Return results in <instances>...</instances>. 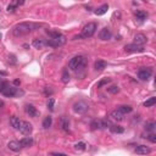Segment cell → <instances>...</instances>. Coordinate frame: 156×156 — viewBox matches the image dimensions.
Wrapping results in <instances>:
<instances>
[{
    "instance_id": "cell-36",
    "label": "cell",
    "mask_w": 156,
    "mask_h": 156,
    "mask_svg": "<svg viewBox=\"0 0 156 156\" xmlns=\"http://www.w3.org/2000/svg\"><path fill=\"white\" fill-rule=\"evenodd\" d=\"M45 94H47L49 96V94H53V90L51 89H48V88H45Z\"/></svg>"
},
{
    "instance_id": "cell-14",
    "label": "cell",
    "mask_w": 156,
    "mask_h": 156,
    "mask_svg": "<svg viewBox=\"0 0 156 156\" xmlns=\"http://www.w3.org/2000/svg\"><path fill=\"white\" fill-rule=\"evenodd\" d=\"M7 148L10 149L11 151H15V153H18V151L21 150L20 141H16V140H11V141H9V144H7Z\"/></svg>"
},
{
    "instance_id": "cell-16",
    "label": "cell",
    "mask_w": 156,
    "mask_h": 156,
    "mask_svg": "<svg viewBox=\"0 0 156 156\" xmlns=\"http://www.w3.org/2000/svg\"><path fill=\"white\" fill-rule=\"evenodd\" d=\"M21 122L22 121H20V118H18L17 116H11L10 117V125H11V127L13 128V129H20Z\"/></svg>"
},
{
    "instance_id": "cell-26",
    "label": "cell",
    "mask_w": 156,
    "mask_h": 156,
    "mask_svg": "<svg viewBox=\"0 0 156 156\" xmlns=\"http://www.w3.org/2000/svg\"><path fill=\"white\" fill-rule=\"evenodd\" d=\"M155 128H156V123H155L154 121H150V122H148V123L145 125V129L149 131V132H154Z\"/></svg>"
},
{
    "instance_id": "cell-17",
    "label": "cell",
    "mask_w": 156,
    "mask_h": 156,
    "mask_svg": "<svg viewBox=\"0 0 156 156\" xmlns=\"http://www.w3.org/2000/svg\"><path fill=\"white\" fill-rule=\"evenodd\" d=\"M107 10H109V5L107 4H104V5H101V6H99L96 10L94 11V13L96 16H103V15H105V13L107 12Z\"/></svg>"
},
{
    "instance_id": "cell-15",
    "label": "cell",
    "mask_w": 156,
    "mask_h": 156,
    "mask_svg": "<svg viewBox=\"0 0 156 156\" xmlns=\"http://www.w3.org/2000/svg\"><path fill=\"white\" fill-rule=\"evenodd\" d=\"M20 145L21 148H28V146H32L33 145V139L31 137H25L20 140Z\"/></svg>"
},
{
    "instance_id": "cell-32",
    "label": "cell",
    "mask_w": 156,
    "mask_h": 156,
    "mask_svg": "<svg viewBox=\"0 0 156 156\" xmlns=\"http://www.w3.org/2000/svg\"><path fill=\"white\" fill-rule=\"evenodd\" d=\"M91 129H98V128H101V125H100V121H94L91 122Z\"/></svg>"
},
{
    "instance_id": "cell-29",
    "label": "cell",
    "mask_w": 156,
    "mask_h": 156,
    "mask_svg": "<svg viewBox=\"0 0 156 156\" xmlns=\"http://www.w3.org/2000/svg\"><path fill=\"white\" fill-rule=\"evenodd\" d=\"M107 91L110 94H117L118 91H120V88H118L117 85H112V87H110V88H107Z\"/></svg>"
},
{
    "instance_id": "cell-3",
    "label": "cell",
    "mask_w": 156,
    "mask_h": 156,
    "mask_svg": "<svg viewBox=\"0 0 156 156\" xmlns=\"http://www.w3.org/2000/svg\"><path fill=\"white\" fill-rule=\"evenodd\" d=\"M96 31V23L94 22H89V23H87L83 29H82V34L79 35L81 38H90V37H93L94 33Z\"/></svg>"
},
{
    "instance_id": "cell-27",
    "label": "cell",
    "mask_w": 156,
    "mask_h": 156,
    "mask_svg": "<svg viewBox=\"0 0 156 156\" xmlns=\"http://www.w3.org/2000/svg\"><path fill=\"white\" fill-rule=\"evenodd\" d=\"M61 81L63 82V83H68V82H70V73H68V71H67V70H65V71L62 72Z\"/></svg>"
},
{
    "instance_id": "cell-6",
    "label": "cell",
    "mask_w": 156,
    "mask_h": 156,
    "mask_svg": "<svg viewBox=\"0 0 156 156\" xmlns=\"http://www.w3.org/2000/svg\"><path fill=\"white\" fill-rule=\"evenodd\" d=\"M20 131L22 134H31L32 131H33V127H32V125L29 122H27V121H23V122H21V126H20Z\"/></svg>"
},
{
    "instance_id": "cell-4",
    "label": "cell",
    "mask_w": 156,
    "mask_h": 156,
    "mask_svg": "<svg viewBox=\"0 0 156 156\" xmlns=\"http://www.w3.org/2000/svg\"><path fill=\"white\" fill-rule=\"evenodd\" d=\"M88 104H87L85 101H77L75 105H73V111H75L76 113H84L87 112V110H88Z\"/></svg>"
},
{
    "instance_id": "cell-25",
    "label": "cell",
    "mask_w": 156,
    "mask_h": 156,
    "mask_svg": "<svg viewBox=\"0 0 156 156\" xmlns=\"http://www.w3.org/2000/svg\"><path fill=\"white\" fill-rule=\"evenodd\" d=\"M155 104H156V98L151 96V98H149L146 101H144V106L145 107H151V106H154Z\"/></svg>"
},
{
    "instance_id": "cell-37",
    "label": "cell",
    "mask_w": 156,
    "mask_h": 156,
    "mask_svg": "<svg viewBox=\"0 0 156 156\" xmlns=\"http://www.w3.org/2000/svg\"><path fill=\"white\" fill-rule=\"evenodd\" d=\"M20 83H21V82L18 81V79H15V81H13V84H15V85H20Z\"/></svg>"
},
{
    "instance_id": "cell-8",
    "label": "cell",
    "mask_w": 156,
    "mask_h": 156,
    "mask_svg": "<svg viewBox=\"0 0 156 156\" xmlns=\"http://www.w3.org/2000/svg\"><path fill=\"white\" fill-rule=\"evenodd\" d=\"M144 48L143 47H139V45H135L134 43L133 44H128L125 47V51L126 53H140L143 51Z\"/></svg>"
},
{
    "instance_id": "cell-20",
    "label": "cell",
    "mask_w": 156,
    "mask_h": 156,
    "mask_svg": "<svg viewBox=\"0 0 156 156\" xmlns=\"http://www.w3.org/2000/svg\"><path fill=\"white\" fill-rule=\"evenodd\" d=\"M94 67H95L96 71H103L106 68V62L103 61V60H98V61H95Z\"/></svg>"
},
{
    "instance_id": "cell-12",
    "label": "cell",
    "mask_w": 156,
    "mask_h": 156,
    "mask_svg": "<svg viewBox=\"0 0 156 156\" xmlns=\"http://www.w3.org/2000/svg\"><path fill=\"white\" fill-rule=\"evenodd\" d=\"M151 150L149 146H146V145H138L135 148V153L138 154V155H148V154H150L151 153Z\"/></svg>"
},
{
    "instance_id": "cell-1",
    "label": "cell",
    "mask_w": 156,
    "mask_h": 156,
    "mask_svg": "<svg viewBox=\"0 0 156 156\" xmlns=\"http://www.w3.org/2000/svg\"><path fill=\"white\" fill-rule=\"evenodd\" d=\"M40 25L38 23H33V22H22V23H18L15 26L12 33L15 37H21V35H25V34H28L31 32L35 31L37 28H39Z\"/></svg>"
},
{
    "instance_id": "cell-33",
    "label": "cell",
    "mask_w": 156,
    "mask_h": 156,
    "mask_svg": "<svg viewBox=\"0 0 156 156\" xmlns=\"http://www.w3.org/2000/svg\"><path fill=\"white\" fill-rule=\"evenodd\" d=\"M146 138H148L151 143H156V135L154 134V133H151V134H149L148 137H146Z\"/></svg>"
},
{
    "instance_id": "cell-5",
    "label": "cell",
    "mask_w": 156,
    "mask_h": 156,
    "mask_svg": "<svg viewBox=\"0 0 156 156\" xmlns=\"http://www.w3.org/2000/svg\"><path fill=\"white\" fill-rule=\"evenodd\" d=\"M151 75H153V70L151 68H141L138 72V77L141 81H149Z\"/></svg>"
},
{
    "instance_id": "cell-28",
    "label": "cell",
    "mask_w": 156,
    "mask_h": 156,
    "mask_svg": "<svg viewBox=\"0 0 156 156\" xmlns=\"http://www.w3.org/2000/svg\"><path fill=\"white\" fill-rule=\"evenodd\" d=\"M85 148H87V144L83 143V141H79V143H76V144H75V149L78 150V151L85 150Z\"/></svg>"
},
{
    "instance_id": "cell-34",
    "label": "cell",
    "mask_w": 156,
    "mask_h": 156,
    "mask_svg": "<svg viewBox=\"0 0 156 156\" xmlns=\"http://www.w3.org/2000/svg\"><path fill=\"white\" fill-rule=\"evenodd\" d=\"M9 84L6 83V82H3V83L1 84H0V93H3V91L4 90H5V88H6V87H7Z\"/></svg>"
},
{
    "instance_id": "cell-11",
    "label": "cell",
    "mask_w": 156,
    "mask_h": 156,
    "mask_svg": "<svg viewBox=\"0 0 156 156\" xmlns=\"http://www.w3.org/2000/svg\"><path fill=\"white\" fill-rule=\"evenodd\" d=\"M111 35H112L111 31H110L107 27H105V28H103L99 32V39H101V40H109L111 38Z\"/></svg>"
},
{
    "instance_id": "cell-7",
    "label": "cell",
    "mask_w": 156,
    "mask_h": 156,
    "mask_svg": "<svg viewBox=\"0 0 156 156\" xmlns=\"http://www.w3.org/2000/svg\"><path fill=\"white\" fill-rule=\"evenodd\" d=\"M17 91H18V88L16 87H12V85H7L5 90L3 91V94L7 96V98H12V96H16L17 95Z\"/></svg>"
},
{
    "instance_id": "cell-31",
    "label": "cell",
    "mask_w": 156,
    "mask_h": 156,
    "mask_svg": "<svg viewBox=\"0 0 156 156\" xmlns=\"http://www.w3.org/2000/svg\"><path fill=\"white\" fill-rule=\"evenodd\" d=\"M54 104H55V100L53 99V98H50L49 100H48V103H47V106H48V109L49 110H54Z\"/></svg>"
},
{
    "instance_id": "cell-35",
    "label": "cell",
    "mask_w": 156,
    "mask_h": 156,
    "mask_svg": "<svg viewBox=\"0 0 156 156\" xmlns=\"http://www.w3.org/2000/svg\"><path fill=\"white\" fill-rule=\"evenodd\" d=\"M50 155L51 156H67L66 154H62V153H51Z\"/></svg>"
},
{
    "instance_id": "cell-23",
    "label": "cell",
    "mask_w": 156,
    "mask_h": 156,
    "mask_svg": "<svg viewBox=\"0 0 156 156\" xmlns=\"http://www.w3.org/2000/svg\"><path fill=\"white\" fill-rule=\"evenodd\" d=\"M32 45H33L35 49H43V47L45 45V42L43 39H34L33 43H32Z\"/></svg>"
},
{
    "instance_id": "cell-19",
    "label": "cell",
    "mask_w": 156,
    "mask_h": 156,
    "mask_svg": "<svg viewBox=\"0 0 156 156\" xmlns=\"http://www.w3.org/2000/svg\"><path fill=\"white\" fill-rule=\"evenodd\" d=\"M26 112L29 115V117H35L38 112H37V109L33 105H26Z\"/></svg>"
},
{
    "instance_id": "cell-30",
    "label": "cell",
    "mask_w": 156,
    "mask_h": 156,
    "mask_svg": "<svg viewBox=\"0 0 156 156\" xmlns=\"http://www.w3.org/2000/svg\"><path fill=\"white\" fill-rule=\"evenodd\" d=\"M110 82H111V79H110V78H104V79H101V81L99 82L98 85H96V87H98V88H101V87H104L105 84L110 83Z\"/></svg>"
},
{
    "instance_id": "cell-9",
    "label": "cell",
    "mask_w": 156,
    "mask_h": 156,
    "mask_svg": "<svg viewBox=\"0 0 156 156\" xmlns=\"http://www.w3.org/2000/svg\"><path fill=\"white\" fill-rule=\"evenodd\" d=\"M148 42V38L143 34V33H138L134 35V44L139 45V47H143V45Z\"/></svg>"
},
{
    "instance_id": "cell-24",
    "label": "cell",
    "mask_w": 156,
    "mask_h": 156,
    "mask_svg": "<svg viewBox=\"0 0 156 156\" xmlns=\"http://www.w3.org/2000/svg\"><path fill=\"white\" fill-rule=\"evenodd\" d=\"M135 17L140 21H144V20H146V17H148V13L141 11V10H138V11H135Z\"/></svg>"
},
{
    "instance_id": "cell-38",
    "label": "cell",
    "mask_w": 156,
    "mask_h": 156,
    "mask_svg": "<svg viewBox=\"0 0 156 156\" xmlns=\"http://www.w3.org/2000/svg\"><path fill=\"white\" fill-rule=\"evenodd\" d=\"M0 82H1V77H0Z\"/></svg>"
},
{
    "instance_id": "cell-2",
    "label": "cell",
    "mask_w": 156,
    "mask_h": 156,
    "mask_svg": "<svg viewBox=\"0 0 156 156\" xmlns=\"http://www.w3.org/2000/svg\"><path fill=\"white\" fill-rule=\"evenodd\" d=\"M68 67H70L71 70L76 71V72L78 70H84V67H85V57L81 56V55L72 57L70 60V62H68Z\"/></svg>"
},
{
    "instance_id": "cell-21",
    "label": "cell",
    "mask_w": 156,
    "mask_h": 156,
    "mask_svg": "<svg viewBox=\"0 0 156 156\" xmlns=\"http://www.w3.org/2000/svg\"><path fill=\"white\" fill-rule=\"evenodd\" d=\"M53 125V117L51 116H47L44 118V121H43V128L44 129H48V128H50Z\"/></svg>"
},
{
    "instance_id": "cell-13",
    "label": "cell",
    "mask_w": 156,
    "mask_h": 156,
    "mask_svg": "<svg viewBox=\"0 0 156 156\" xmlns=\"http://www.w3.org/2000/svg\"><path fill=\"white\" fill-rule=\"evenodd\" d=\"M60 127L63 132L68 133L70 132V121H68V118L66 116H62L61 120H60Z\"/></svg>"
},
{
    "instance_id": "cell-18",
    "label": "cell",
    "mask_w": 156,
    "mask_h": 156,
    "mask_svg": "<svg viewBox=\"0 0 156 156\" xmlns=\"http://www.w3.org/2000/svg\"><path fill=\"white\" fill-rule=\"evenodd\" d=\"M117 110L122 115H127V113H131L133 111V107L131 106V105H121V106L117 107Z\"/></svg>"
},
{
    "instance_id": "cell-10",
    "label": "cell",
    "mask_w": 156,
    "mask_h": 156,
    "mask_svg": "<svg viewBox=\"0 0 156 156\" xmlns=\"http://www.w3.org/2000/svg\"><path fill=\"white\" fill-rule=\"evenodd\" d=\"M110 118L113 121H117V122H120V121H123L125 120V115H122L118 110H113V111L110 112Z\"/></svg>"
},
{
    "instance_id": "cell-22",
    "label": "cell",
    "mask_w": 156,
    "mask_h": 156,
    "mask_svg": "<svg viewBox=\"0 0 156 156\" xmlns=\"http://www.w3.org/2000/svg\"><path fill=\"white\" fill-rule=\"evenodd\" d=\"M110 131L112 133H116V134H121V133L125 132V128L121 127V126H116V125H112L110 127Z\"/></svg>"
}]
</instances>
